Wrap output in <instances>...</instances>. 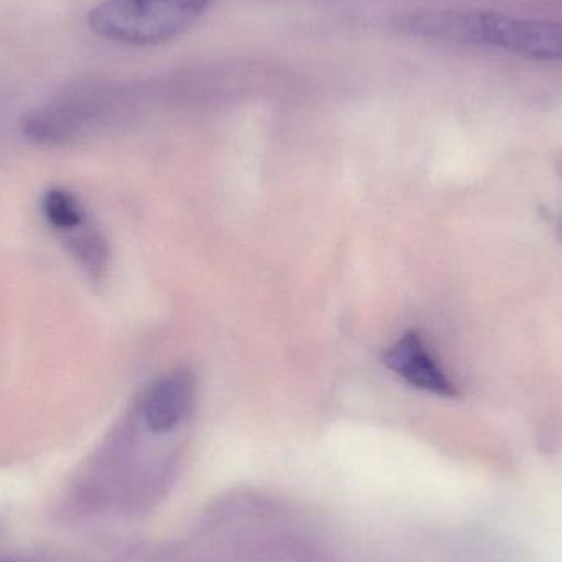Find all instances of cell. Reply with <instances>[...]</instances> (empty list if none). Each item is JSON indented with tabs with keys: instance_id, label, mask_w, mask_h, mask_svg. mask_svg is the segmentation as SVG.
<instances>
[{
	"instance_id": "6da1fadb",
	"label": "cell",
	"mask_w": 562,
	"mask_h": 562,
	"mask_svg": "<svg viewBox=\"0 0 562 562\" xmlns=\"http://www.w3.org/2000/svg\"><path fill=\"white\" fill-rule=\"evenodd\" d=\"M400 32L428 42L494 49L535 61L562 63V22L492 10H422L396 20Z\"/></svg>"
},
{
	"instance_id": "7a4b0ae2",
	"label": "cell",
	"mask_w": 562,
	"mask_h": 562,
	"mask_svg": "<svg viewBox=\"0 0 562 562\" xmlns=\"http://www.w3.org/2000/svg\"><path fill=\"white\" fill-rule=\"evenodd\" d=\"M216 0H102L89 13L92 32L111 42L154 46L190 30Z\"/></svg>"
},
{
	"instance_id": "3957f363",
	"label": "cell",
	"mask_w": 562,
	"mask_h": 562,
	"mask_svg": "<svg viewBox=\"0 0 562 562\" xmlns=\"http://www.w3.org/2000/svg\"><path fill=\"white\" fill-rule=\"evenodd\" d=\"M196 400V382L188 370L161 376L148 389L142 402V418L150 431H173L190 416Z\"/></svg>"
},
{
	"instance_id": "277c9868",
	"label": "cell",
	"mask_w": 562,
	"mask_h": 562,
	"mask_svg": "<svg viewBox=\"0 0 562 562\" xmlns=\"http://www.w3.org/2000/svg\"><path fill=\"white\" fill-rule=\"evenodd\" d=\"M385 362L389 369L415 389L446 396V398H454L459 395L458 386L438 366L435 357L426 349L425 342L416 333L400 337L386 350Z\"/></svg>"
},
{
	"instance_id": "5b68a950",
	"label": "cell",
	"mask_w": 562,
	"mask_h": 562,
	"mask_svg": "<svg viewBox=\"0 0 562 562\" xmlns=\"http://www.w3.org/2000/svg\"><path fill=\"white\" fill-rule=\"evenodd\" d=\"M43 214L46 221L58 231L81 229L85 214L71 194L61 190H49L43 198Z\"/></svg>"
}]
</instances>
